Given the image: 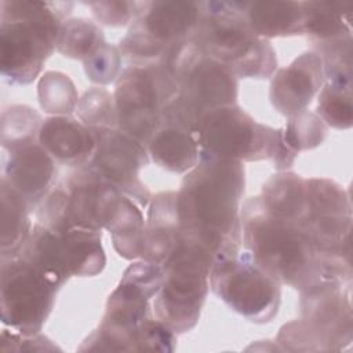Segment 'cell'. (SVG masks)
I'll list each match as a JSON object with an SVG mask.
<instances>
[{"mask_svg": "<svg viewBox=\"0 0 353 353\" xmlns=\"http://www.w3.org/2000/svg\"><path fill=\"white\" fill-rule=\"evenodd\" d=\"M244 165L200 153L176 192L182 240L210 251L215 259L239 254Z\"/></svg>", "mask_w": 353, "mask_h": 353, "instance_id": "cell-1", "label": "cell"}, {"mask_svg": "<svg viewBox=\"0 0 353 353\" xmlns=\"http://www.w3.org/2000/svg\"><path fill=\"white\" fill-rule=\"evenodd\" d=\"M243 245L280 284L303 291L321 280L352 281V270L331 263L299 222L268 211L259 196L241 207Z\"/></svg>", "mask_w": 353, "mask_h": 353, "instance_id": "cell-2", "label": "cell"}, {"mask_svg": "<svg viewBox=\"0 0 353 353\" xmlns=\"http://www.w3.org/2000/svg\"><path fill=\"white\" fill-rule=\"evenodd\" d=\"M70 1H0V69L10 84L26 85L57 48Z\"/></svg>", "mask_w": 353, "mask_h": 353, "instance_id": "cell-3", "label": "cell"}, {"mask_svg": "<svg viewBox=\"0 0 353 353\" xmlns=\"http://www.w3.org/2000/svg\"><path fill=\"white\" fill-rule=\"evenodd\" d=\"M164 65L176 81L178 94L165 106L161 123L196 134L199 121L205 113L237 105L236 74L204 54L192 39L172 47Z\"/></svg>", "mask_w": 353, "mask_h": 353, "instance_id": "cell-4", "label": "cell"}, {"mask_svg": "<svg viewBox=\"0 0 353 353\" xmlns=\"http://www.w3.org/2000/svg\"><path fill=\"white\" fill-rule=\"evenodd\" d=\"M201 19L192 37L197 47L228 66L236 77L269 79L277 69L276 51L256 36L243 15V1H201Z\"/></svg>", "mask_w": 353, "mask_h": 353, "instance_id": "cell-5", "label": "cell"}, {"mask_svg": "<svg viewBox=\"0 0 353 353\" xmlns=\"http://www.w3.org/2000/svg\"><path fill=\"white\" fill-rule=\"evenodd\" d=\"M196 138L201 154L240 163L272 160L280 171L290 168L298 154L285 145L283 130L258 123L239 105L205 113Z\"/></svg>", "mask_w": 353, "mask_h": 353, "instance_id": "cell-6", "label": "cell"}, {"mask_svg": "<svg viewBox=\"0 0 353 353\" xmlns=\"http://www.w3.org/2000/svg\"><path fill=\"white\" fill-rule=\"evenodd\" d=\"M161 283V266L145 259L131 263L109 295L99 327L83 341L79 350L135 352L138 327L153 313L149 302Z\"/></svg>", "mask_w": 353, "mask_h": 353, "instance_id": "cell-7", "label": "cell"}, {"mask_svg": "<svg viewBox=\"0 0 353 353\" xmlns=\"http://www.w3.org/2000/svg\"><path fill=\"white\" fill-rule=\"evenodd\" d=\"M214 262L210 251L182 240L161 266L163 283L153 301V314L175 334L196 327L208 292Z\"/></svg>", "mask_w": 353, "mask_h": 353, "instance_id": "cell-8", "label": "cell"}, {"mask_svg": "<svg viewBox=\"0 0 353 353\" xmlns=\"http://www.w3.org/2000/svg\"><path fill=\"white\" fill-rule=\"evenodd\" d=\"M17 256L58 288L72 276H97L106 265L101 230L72 228L57 233L39 222L33 225Z\"/></svg>", "mask_w": 353, "mask_h": 353, "instance_id": "cell-9", "label": "cell"}, {"mask_svg": "<svg viewBox=\"0 0 353 353\" xmlns=\"http://www.w3.org/2000/svg\"><path fill=\"white\" fill-rule=\"evenodd\" d=\"M201 1H142L119 50L128 65L164 63L176 44L190 40L201 19Z\"/></svg>", "mask_w": 353, "mask_h": 353, "instance_id": "cell-10", "label": "cell"}, {"mask_svg": "<svg viewBox=\"0 0 353 353\" xmlns=\"http://www.w3.org/2000/svg\"><path fill=\"white\" fill-rule=\"evenodd\" d=\"M176 94V81L164 63L128 65L116 80L113 94L119 128L148 148Z\"/></svg>", "mask_w": 353, "mask_h": 353, "instance_id": "cell-11", "label": "cell"}, {"mask_svg": "<svg viewBox=\"0 0 353 353\" xmlns=\"http://www.w3.org/2000/svg\"><path fill=\"white\" fill-rule=\"evenodd\" d=\"M210 287L233 312L251 323H269L279 313L280 283L248 251L215 259L210 272Z\"/></svg>", "mask_w": 353, "mask_h": 353, "instance_id": "cell-12", "label": "cell"}, {"mask_svg": "<svg viewBox=\"0 0 353 353\" xmlns=\"http://www.w3.org/2000/svg\"><path fill=\"white\" fill-rule=\"evenodd\" d=\"M301 225L331 263L352 269V205L341 185L327 178L306 179V211Z\"/></svg>", "mask_w": 353, "mask_h": 353, "instance_id": "cell-13", "label": "cell"}, {"mask_svg": "<svg viewBox=\"0 0 353 353\" xmlns=\"http://www.w3.org/2000/svg\"><path fill=\"white\" fill-rule=\"evenodd\" d=\"M1 321L22 335L40 334L59 290L19 256L1 259Z\"/></svg>", "mask_w": 353, "mask_h": 353, "instance_id": "cell-14", "label": "cell"}, {"mask_svg": "<svg viewBox=\"0 0 353 353\" xmlns=\"http://www.w3.org/2000/svg\"><path fill=\"white\" fill-rule=\"evenodd\" d=\"M97 149L87 164L106 181L119 188L138 205L146 207L152 194L139 178L149 163L146 145L120 128L92 130Z\"/></svg>", "mask_w": 353, "mask_h": 353, "instance_id": "cell-15", "label": "cell"}, {"mask_svg": "<svg viewBox=\"0 0 353 353\" xmlns=\"http://www.w3.org/2000/svg\"><path fill=\"white\" fill-rule=\"evenodd\" d=\"M352 281L321 280L301 291L302 321L323 342L327 352L342 350L353 339Z\"/></svg>", "mask_w": 353, "mask_h": 353, "instance_id": "cell-16", "label": "cell"}, {"mask_svg": "<svg viewBox=\"0 0 353 353\" xmlns=\"http://www.w3.org/2000/svg\"><path fill=\"white\" fill-rule=\"evenodd\" d=\"M62 188L72 228L106 229L127 196L90 165L79 167Z\"/></svg>", "mask_w": 353, "mask_h": 353, "instance_id": "cell-17", "label": "cell"}, {"mask_svg": "<svg viewBox=\"0 0 353 353\" xmlns=\"http://www.w3.org/2000/svg\"><path fill=\"white\" fill-rule=\"evenodd\" d=\"M3 174L6 181L30 207H36L48 193L57 176L52 156L39 143L28 142L3 150Z\"/></svg>", "mask_w": 353, "mask_h": 353, "instance_id": "cell-18", "label": "cell"}, {"mask_svg": "<svg viewBox=\"0 0 353 353\" xmlns=\"http://www.w3.org/2000/svg\"><path fill=\"white\" fill-rule=\"evenodd\" d=\"M323 83L321 58L314 51H305L273 73L269 98L279 113L290 117L307 109Z\"/></svg>", "mask_w": 353, "mask_h": 353, "instance_id": "cell-19", "label": "cell"}, {"mask_svg": "<svg viewBox=\"0 0 353 353\" xmlns=\"http://www.w3.org/2000/svg\"><path fill=\"white\" fill-rule=\"evenodd\" d=\"M39 143L52 156L68 165H87L97 149L92 130L70 116H50L39 131Z\"/></svg>", "mask_w": 353, "mask_h": 353, "instance_id": "cell-20", "label": "cell"}, {"mask_svg": "<svg viewBox=\"0 0 353 353\" xmlns=\"http://www.w3.org/2000/svg\"><path fill=\"white\" fill-rule=\"evenodd\" d=\"M182 243L176 192H160L152 197L142 259L163 266Z\"/></svg>", "mask_w": 353, "mask_h": 353, "instance_id": "cell-21", "label": "cell"}, {"mask_svg": "<svg viewBox=\"0 0 353 353\" xmlns=\"http://www.w3.org/2000/svg\"><path fill=\"white\" fill-rule=\"evenodd\" d=\"M243 15L262 39L303 34L302 1H243Z\"/></svg>", "mask_w": 353, "mask_h": 353, "instance_id": "cell-22", "label": "cell"}, {"mask_svg": "<svg viewBox=\"0 0 353 353\" xmlns=\"http://www.w3.org/2000/svg\"><path fill=\"white\" fill-rule=\"evenodd\" d=\"M152 160L163 170L175 174L189 172L200 160V145L196 134L167 123H161L148 143Z\"/></svg>", "mask_w": 353, "mask_h": 353, "instance_id": "cell-23", "label": "cell"}, {"mask_svg": "<svg viewBox=\"0 0 353 353\" xmlns=\"http://www.w3.org/2000/svg\"><path fill=\"white\" fill-rule=\"evenodd\" d=\"M303 34L313 46L352 39V1H302Z\"/></svg>", "mask_w": 353, "mask_h": 353, "instance_id": "cell-24", "label": "cell"}, {"mask_svg": "<svg viewBox=\"0 0 353 353\" xmlns=\"http://www.w3.org/2000/svg\"><path fill=\"white\" fill-rule=\"evenodd\" d=\"M259 197L273 215L301 223L306 211V179L280 171L263 183Z\"/></svg>", "mask_w": 353, "mask_h": 353, "instance_id": "cell-25", "label": "cell"}, {"mask_svg": "<svg viewBox=\"0 0 353 353\" xmlns=\"http://www.w3.org/2000/svg\"><path fill=\"white\" fill-rule=\"evenodd\" d=\"M1 197V259L18 255L33 228L29 204L6 181H0Z\"/></svg>", "mask_w": 353, "mask_h": 353, "instance_id": "cell-26", "label": "cell"}, {"mask_svg": "<svg viewBox=\"0 0 353 353\" xmlns=\"http://www.w3.org/2000/svg\"><path fill=\"white\" fill-rule=\"evenodd\" d=\"M106 230L112 234L113 247L121 258L137 259L142 256L145 221L138 204L132 199L124 197Z\"/></svg>", "mask_w": 353, "mask_h": 353, "instance_id": "cell-27", "label": "cell"}, {"mask_svg": "<svg viewBox=\"0 0 353 353\" xmlns=\"http://www.w3.org/2000/svg\"><path fill=\"white\" fill-rule=\"evenodd\" d=\"M105 43L102 29L85 18H72L62 23L57 51L66 58L85 61Z\"/></svg>", "mask_w": 353, "mask_h": 353, "instance_id": "cell-28", "label": "cell"}, {"mask_svg": "<svg viewBox=\"0 0 353 353\" xmlns=\"http://www.w3.org/2000/svg\"><path fill=\"white\" fill-rule=\"evenodd\" d=\"M37 94L41 109L52 116H69L79 103L73 81L62 72H46L39 80Z\"/></svg>", "mask_w": 353, "mask_h": 353, "instance_id": "cell-29", "label": "cell"}, {"mask_svg": "<svg viewBox=\"0 0 353 353\" xmlns=\"http://www.w3.org/2000/svg\"><path fill=\"white\" fill-rule=\"evenodd\" d=\"M43 121L40 113L26 105H12L4 109L1 113L3 150L39 141V131Z\"/></svg>", "mask_w": 353, "mask_h": 353, "instance_id": "cell-30", "label": "cell"}, {"mask_svg": "<svg viewBox=\"0 0 353 353\" xmlns=\"http://www.w3.org/2000/svg\"><path fill=\"white\" fill-rule=\"evenodd\" d=\"M316 110L327 127L336 130L350 128L353 123L352 84L324 81Z\"/></svg>", "mask_w": 353, "mask_h": 353, "instance_id": "cell-31", "label": "cell"}, {"mask_svg": "<svg viewBox=\"0 0 353 353\" xmlns=\"http://www.w3.org/2000/svg\"><path fill=\"white\" fill-rule=\"evenodd\" d=\"M80 121L90 130L119 128L114 97L103 87L87 90L76 108Z\"/></svg>", "mask_w": 353, "mask_h": 353, "instance_id": "cell-32", "label": "cell"}, {"mask_svg": "<svg viewBox=\"0 0 353 353\" xmlns=\"http://www.w3.org/2000/svg\"><path fill=\"white\" fill-rule=\"evenodd\" d=\"M327 124L319 117L317 113L306 109L288 117L285 130L283 131V138L291 150L299 153L321 145L327 138Z\"/></svg>", "mask_w": 353, "mask_h": 353, "instance_id": "cell-33", "label": "cell"}, {"mask_svg": "<svg viewBox=\"0 0 353 353\" xmlns=\"http://www.w3.org/2000/svg\"><path fill=\"white\" fill-rule=\"evenodd\" d=\"M121 62L123 57L119 47L105 41L90 58L83 61V66L90 81L108 85L116 83L121 74Z\"/></svg>", "mask_w": 353, "mask_h": 353, "instance_id": "cell-34", "label": "cell"}, {"mask_svg": "<svg viewBox=\"0 0 353 353\" xmlns=\"http://www.w3.org/2000/svg\"><path fill=\"white\" fill-rule=\"evenodd\" d=\"M176 347L175 332L152 313L137 331L135 352H174Z\"/></svg>", "mask_w": 353, "mask_h": 353, "instance_id": "cell-35", "label": "cell"}, {"mask_svg": "<svg viewBox=\"0 0 353 353\" xmlns=\"http://www.w3.org/2000/svg\"><path fill=\"white\" fill-rule=\"evenodd\" d=\"M95 19L106 26H125L134 22L139 14L142 1H90Z\"/></svg>", "mask_w": 353, "mask_h": 353, "instance_id": "cell-36", "label": "cell"}, {"mask_svg": "<svg viewBox=\"0 0 353 353\" xmlns=\"http://www.w3.org/2000/svg\"><path fill=\"white\" fill-rule=\"evenodd\" d=\"M1 352H41L59 350L47 336L40 334L22 335L18 331L3 330L1 332Z\"/></svg>", "mask_w": 353, "mask_h": 353, "instance_id": "cell-37", "label": "cell"}]
</instances>
